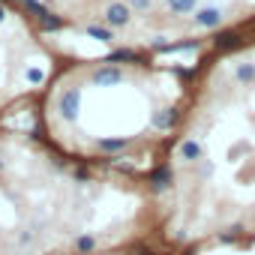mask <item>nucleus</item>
Instances as JSON below:
<instances>
[{
  "label": "nucleus",
  "instance_id": "f257e3e1",
  "mask_svg": "<svg viewBox=\"0 0 255 255\" xmlns=\"http://www.w3.org/2000/svg\"><path fill=\"white\" fill-rule=\"evenodd\" d=\"M78 108H81V90L78 87L63 90V96H60V114L66 120H75L78 117Z\"/></svg>",
  "mask_w": 255,
  "mask_h": 255
},
{
  "label": "nucleus",
  "instance_id": "f03ea898",
  "mask_svg": "<svg viewBox=\"0 0 255 255\" xmlns=\"http://www.w3.org/2000/svg\"><path fill=\"white\" fill-rule=\"evenodd\" d=\"M129 18H132V6H129V3H108V9H105V21H108L111 27L129 24Z\"/></svg>",
  "mask_w": 255,
  "mask_h": 255
},
{
  "label": "nucleus",
  "instance_id": "7ed1b4c3",
  "mask_svg": "<svg viewBox=\"0 0 255 255\" xmlns=\"http://www.w3.org/2000/svg\"><path fill=\"white\" fill-rule=\"evenodd\" d=\"M195 24L204 27V30H213L222 24V9L216 6H204V9H195Z\"/></svg>",
  "mask_w": 255,
  "mask_h": 255
},
{
  "label": "nucleus",
  "instance_id": "20e7f679",
  "mask_svg": "<svg viewBox=\"0 0 255 255\" xmlns=\"http://www.w3.org/2000/svg\"><path fill=\"white\" fill-rule=\"evenodd\" d=\"M213 45H216L219 51H234V48L243 45V33H240V30H219L216 39H213Z\"/></svg>",
  "mask_w": 255,
  "mask_h": 255
},
{
  "label": "nucleus",
  "instance_id": "39448f33",
  "mask_svg": "<svg viewBox=\"0 0 255 255\" xmlns=\"http://www.w3.org/2000/svg\"><path fill=\"white\" fill-rule=\"evenodd\" d=\"M120 81H123V72L117 66H102V69L93 72V84H99V87H114Z\"/></svg>",
  "mask_w": 255,
  "mask_h": 255
},
{
  "label": "nucleus",
  "instance_id": "423d86ee",
  "mask_svg": "<svg viewBox=\"0 0 255 255\" xmlns=\"http://www.w3.org/2000/svg\"><path fill=\"white\" fill-rule=\"evenodd\" d=\"M180 159H183V162H198V159H204V147H201V141L186 138V141L180 144Z\"/></svg>",
  "mask_w": 255,
  "mask_h": 255
},
{
  "label": "nucleus",
  "instance_id": "0eeeda50",
  "mask_svg": "<svg viewBox=\"0 0 255 255\" xmlns=\"http://www.w3.org/2000/svg\"><path fill=\"white\" fill-rule=\"evenodd\" d=\"M171 180H174V171H171L168 165H162V168H156V171L150 174V183H153V189H156V192L168 189V186H171Z\"/></svg>",
  "mask_w": 255,
  "mask_h": 255
},
{
  "label": "nucleus",
  "instance_id": "6e6552de",
  "mask_svg": "<svg viewBox=\"0 0 255 255\" xmlns=\"http://www.w3.org/2000/svg\"><path fill=\"white\" fill-rule=\"evenodd\" d=\"M177 123V108H162V111H156L153 114V126H156V129H171V126Z\"/></svg>",
  "mask_w": 255,
  "mask_h": 255
},
{
  "label": "nucleus",
  "instance_id": "1a4fd4ad",
  "mask_svg": "<svg viewBox=\"0 0 255 255\" xmlns=\"http://www.w3.org/2000/svg\"><path fill=\"white\" fill-rule=\"evenodd\" d=\"M234 78H237L240 84H255V63H252V60L237 63V66H234Z\"/></svg>",
  "mask_w": 255,
  "mask_h": 255
},
{
  "label": "nucleus",
  "instance_id": "9d476101",
  "mask_svg": "<svg viewBox=\"0 0 255 255\" xmlns=\"http://www.w3.org/2000/svg\"><path fill=\"white\" fill-rule=\"evenodd\" d=\"M168 6H171V12H180V15H186V12H195L198 0H168Z\"/></svg>",
  "mask_w": 255,
  "mask_h": 255
},
{
  "label": "nucleus",
  "instance_id": "9b49d317",
  "mask_svg": "<svg viewBox=\"0 0 255 255\" xmlns=\"http://www.w3.org/2000/svg\"><path fill=\"white\" fill-rule=\"evenodd\" d=\"M123 147H126V138H99V150L105 153H117Z\"/></svg>",
  "mask_w": 255,
  "mask_h": 255
},
{
  "label": "nucleus",
  "instance_id": "f8f14e48",
  "mask_svg": "<svg viewBox=\"0 0 255 255\" xmlns=\"http://www.w3.org/2000/svg\"><path fill=\"white\" fill-rule=\"evenodd\" d=\"M87 36H93V39H99V42H111V39H114L111 30H108V27H99V24H90V27H87Z\"/></svg>",
  "mask_w": 255,
  "mask_h": 255
},
{
  "label": "nucleus",
  "instance_id": "ddd939ff",
  "mask_svg": "<svg viewBox=\"0 0 255 255\" xmlns=\"http://www.w3.org/2000/svg\"><path fill=\"white\" fill-rule=\"evenodd\" d=\"M237 237H243V225H231L228 231H222L219 234V243H234Z\"/></svg>",
  "mask_w": 255,
  "mask_h": 255
},
{
  "label": "nucleus",
  "instance_id": "4468645a",
  "mask_svg": "<svg viewBox=\"0 0 255 255\" xmlns=\"http://www.w3.org/2000/svg\"><path fill=\"white\" fill-rule=\"evenodd\" d=\"M39 21L45 24V30H57V27H63V21H60V18H54L51 12H45V15H39Z\"/></svg>",
  "mask_w": 255,
  "mask_h": 255
},
{
  "label": "nucleus",
  "instance_id": "2eb2a0df",
  "mask_svg": "<svg viewBox=\"0 0 255 255\" xmlns=\"http://www.w3.org/2000/svg\"><path fill=\"white\" fill-rule=\"evenodd\" d=\"M108 60H111V63H114V60H138V54H135V51H129V48H120V51H114Z\"/></svg>",
  "mask_w": 255,
  "mask_h": 255
},
{
  "label": "nucleus",
  "instance_id": "dca6fc26",
  "mask_svg": "<svg viewBox=\"0 0 255 255\" xmlns=\"http://www.w3.org/2000/svg\"><path fill=\"white\" fill-rule=\"evenodd\" d=\"M93 246H96L93 237H78V240H75V249H78V252H90Z\"/></svg>",
  "mask_w": 255,
  "mask_h": 255
},
{
  "label": "nucleus",
  "instance_id": "f3484780",
  "mask_svg": "<svg viewBox=\"0 0 255 255\" xmlns=\"http://www.w3.org/2000/svg\"><path fill=\"white\" fill-rule=\"evenodd\" d=\"M129 6L138 9V12H144V9H150V0H129Z\"/></svg>",
  "mask_w": 255,
  "mask_h": 255
},
{
  "label": "nucleus",
  "instance_id": "a211bd4d",
  "mask_svg": "<svg viewBox=\"0 0 255 255\" xmlns=\"http://www.w3.org/2000/svg\"><path fill=\"white\" fill-rule=\"evenodd\" d=\"M3 15H6V9H3V6H0V21H3Z\"/></svg>",
  "mask_w": 255,
  "mask_h": 255
},
{
  "label": "nucleus",
  "instance_id": "6ab92c4d",
  "mask_svg": "<svg viewBox=\"0 0 255 255\" xmlns=\"http://www.w3.org/2000/svg\"><path fill=\"white\" fill-rule=\"evenodd\" d=\"M0 168H3V162H0Z\"/></svg>",
  "mask_w": 255,
  "mask_h": 255
}]
</instances>
